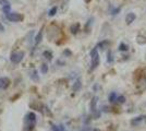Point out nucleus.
Returning <instances> with one entry per match:
<instances>
[{
    "label": "nucleus",
    "instance_id": "obj_1",
    "mask_svg": "<svg viewBox=\"0 0 146 131\" xmlns=\"http://www.w3.org/2000/svg\"><path fill=\"white\" fill-rule=\"evenodd\" d=\"M36 114L33 112H29L25 115V122H26V131H33L36 126Z\"/></svg>",
    "mask_w": 146,
    "mask_h": 131
},
{
    "label": "nucleus",
    "instance_id": "obj_2",
    "mask_svg": "<svg viewBox=\"0 0 146 131\" xmlns=\"http://www.w3.org/2000/svg\"><path fill=\"white\" fill-rule=\"evenodd\" d=\"M25 53L22 51V50H19V51H15V53H12L11 56H10V61L13 63V65H19L23 59H24Z\"/></svg>",
    "mask_w": 146,
    "mask_h": 131
},
{
    "label": "nucleus",
    "instance_id": "obj_3",
    "mask_svg": "<svg viewBox=\"0 0 146 131\" xmlns=\"http://www.w3.org/2000/svg\"><path fill=\"white\" fill-rule=\"evenodd\" d=\"M6 18L10 22L17 23V22H22L24 20V15L21 14V13H17V12H8L6 13Z\"/></svg>",
    "mask_w": 146,
    "mask_h": 131
},
{
    "label": "nucleus",
    "instance_id": "obj_4",
    "mask_svg": "<svg viewBox=\"0 0 146 131\" xmlns=\"http://www.w3.org/2000/svg\"><path fill=\"white\" fill-rule=\"evenodd\" d=\"M91 61H92V68L91 70H94L95 68H97V66L99 65V54L96 48H93L91 51Z\"/></svg>",
    "mask_w": 146,
    "mask_h": 131
},
{
    "label": "nucleus",
    "instance_id": "obj_5",
    "mask_svg": "<svg viewBox=\"0 0 146 131\" xmlns=\"http://www.w3.org/2000/svg\"><path fill=\"white\" fill-rule=\"evenodd\" d=\"M10 84H11V81L9 78H7V76L0 78V90H7L10 86Z\"/></svg>",
    "mask_w": 146,
    "mask_h": 131
},
{
    "label": "nucleus",
    "instance_id": "obj_6",
    "mask_svg": "<svg viewBox=\"0 0 146 131\" xmlns=\"http://www.w3.org/2000/svg\"><path fill=\"white\" fill-rule=\"evenodd\" d=\"M0 5L2 6V9H3L5 12H9V10H10V2L8 0H0Z\"/></svg>",
    "mask_w": 146,
    "mask_h": 131
},
{
    "label": "nucleus",
    "instance_id": "obj_7",
    "mask_svg": "<svg viewBox=\"0 0 146 131\" xmlns=\"http://www.w3.org/2000/svg\"><path fill=\"white\" fill-rule=\"evenodd\" d=\"M143 120H146V116H139V117L134 118L133 120H131V125H132V126H137L139 124H141Z\"/></svg>",
    "mask_w": 146,
    "mask_h": 131
},
{
    "label": "nucleus",
    "instance_id": "obj_8",
    "mask_svg": "<svg viewBox=\"0 0 146 131\" xmlns=\"http://www.w3.org/2000/svg\"><path fill=\"white\" fill-rule=\"evenodd\" d=\"M35 42H34V44H35V46H37L38 44L42 42V39H43V29L40 30V31L38 32V34H37L36 36H35Z\"/></svg>",
    "mask_w": 146,
    "mask_h": 131
},
{
    "label": "nucleus",
    "instance_id": "obj_9",
    "mask_svg": "<svg viewBox=\"0 0 146 131\" xmlns=\"http://www.w3.org/2000/svg\"><path fill=\"white\" fill-rule=\"evenodd\" d=\"M81 87H82V82H81V80L80 79H78L76 81L73 83V91L74 92H78V91H80L81 90Z\"/></svg>",
    "mask_w": 146,
    "mask_h": 131
},
{
    "label": "nucleus",
    "instance_id": "obj_10",
    "mask_svg": "<svg viewBox=\"0 0 146 131\" xmlns=\"http://www.w3.org/2000/svg\"><path fill=\"white\" fill-rule=\"evenodd\" d=\"M135 18H136V15H135L134 13H129L128 15L125 17V21H127V23H128V24H131L132 22H134Z\"/></svg>",
    "mask_w": 146,
    "mask_h": 131
},
{
    "label": "nucleus",
    "instance_id": "obj_11",
    "mask_svg": "<svg viewBox=\"0 0 146 131\" xmlns=\"http://www.w3.org/2000/svg\"><path fill=\"white\" fill-rule=\"evenodd\" d=\"M97 100H98L97 96H94V97H93V100H92V102H91L92 112H95V110H96V104H97Z\"/></svg>",
    "mask_w": 146,
    "mask_h": 131
},
{
    "label": "nucleus",
    "instance_id": "obj_12",
    "mask_svg": "<svg viewBox=\"0 0 146 131\" xmlns=\"http://www.w3.org/2000/svg\"><path fill=\"white\" fill-rule=\"evenodd\" d=\"M116 102L119 103V104H124V103L127 102V98H125V96H123V95H118L116 98Z\"/></svg>",
    "mask_w": 146,
    "mask_h": 131
},
{
    "label": "nucleus",
    "instance_id": "obj_13",
    "mask_svg": "<svg viewBox=\"0 0 146 131\" xmlns=\"http://www.w3.org/2000/svg\"><path fill=\"white\" fill-rule=\"evenodd\" d=\"M43 55L47 60H49V61H50V60H52V54H51L49 50H45V51L43 53Z\"/></svg>",
    "mask_w": 146,
    "mask_h": 131
},
{
    "label": "nucleus",
    "instance_id": "obj_14",
    "mask_svg": "<svg viewBox=\"0 0 146 131\" xmlns=\"http://www.w3.org/2000/svg\"><path fill=\"white\" fill-rule=\"evenodd\" d=\"M40 71H42L43 74H46L48 72V65L47 63H43L42 67H40Z\"/></svg>",
    "mask_w": 146,
    "mask_h": 131
},
{
    "label": "nucleus",
    "instance_id": "obj_15",
    "mask_svg": "<svg viewBox=\"0 0 146 131\" xmlns=\"http://www.w3.org/2000/svg\"><path fill=\"white\" fill-rule=\"evenodd\" d=\"M31 78H32V80H33V81H38V80H39V76H38V74H37L36 70H34V71L32 72Z\"/></svg>",
    "mask_w": 146,
    "mask_h": 131
},
{
    "label": "nucleus",
    "instance_id": "obj_16",
    "mask_svg": "<svg viewBox=\"0 0 146 131\" xmlns=\"http://www.w3.org/2000/svg\"><path fill=\"white\" fill-rule=\"evenodd\" d=\"M107 61H108V63H112V61H113V55H112L111 50H109L107 54Z\"/></svg>",
    "mask_w": 146,
    "mask_h": 131
},
{
    "label": "nucleus",
    "instance_id": "obj_17",
    "mask_svg": "<svg viewBox=\"0 0 146 131\" xmlns=\"http://www.w3.org/2000/svg\"><path fill=\"white\" fill-rule=\"evenodd\" d=\"M117 93L116 92H111L109 95V102H111V103H113V102H116V98H117Z\"/></svg>",
    "mask_w": 146,
    "mask_h": 131
},
{
    "label": "nucleus",
    "instance_id": "obj_18",
    "mask_svg": "<svg viewBox=\"0 0 146 131\" xmlns=\"http://www.w3.org/2000/svg\"><path fill=\"white\" fill-rule=\"evenodd\" d=\"M80 29V24H74L71 26V32H72V34H76L78 31H79Z\"/></svg>",
    "mask_w": 146,
    "mask_h": 131
},
{
    "label": "nucleus",
    "instance_id": "obj_19",
    "mask_svg": "<svg viewBox=\"0 0 146 131\" xmlns=\"http://www.w3.org/2000/svg\"><path fill=\"white\" fill-rule=\"evenodd\" d=\"M128 49H129L128 45H125L124 43L120 44V46H119V50H121V51H127Z\"/></svg>",
    "mask_w": 146,
    "mask_h": 131
},
{
    "label": "nucleus",
    "instance_id": "obj_20",
    "mask_svg": "<svg viewBox=\"0 0 146 131\" xmlns=\"http://www.w3.org/2000/svg\"><path fill=\"white\" fill-rule=\"evenodd\" d=\"M56 12H57V7H54V8L49 11V17H54L56 14Z\"/></svg>",
    "mask_w": 146,
    "mask_h": 131
},
{
    "label": "nucleus",
    "instance_id": "obj_21",
    "mask_svg": "<svg viewBox=\"0 0 146 131\" xmlns=\"http://www.w3.org/2000/svg\"><path fill=\"white\" fill-rule=\"evenodd\" d=\"M106 44H108V42H102V43H99L97 45V47H100L102 49H104V46L106 45Z\"/></svg>",
    "mask_w": 146,
    "mask_h": 131
},
{
    "label": "nucleus",
    "instance_id": "obj_22",
    "mask_svg": "<svg viewBox=\"0 0 146 131\" xmlns=\"http://www.w3.org/2000/svg\"><path fill=\"white\" fill-rule=\"evenodd\" d=\"M51 130L52 131H60L59 130V127H57V126L52 125V127H51Z\"/></svg>",
    "mask_w": 146,
    "mask_h": 131
},
{
    "label": "nucleus",
    "instance_id": "obj_23",
    "mask_svg": "<svg viewBox=\"0 0 146 131\" xmlns=\"http://www.w3.org/2000/svg\"><path fill=\"white\" fill-rule=\"evenodd\" d=\"M59 130L60 131H66V129H64V127L61 125V126H59Z\"/></svg>",
    "mask_w": 146,
    "mask_h": 131
},
{
    "label": "nucleus",
    "instance_id": "obj_24",
    "mask_svg": "<svg viewBox=\"0 0 146 131\" xmlns=\"http://www.w3.org/2000/svg\"><path fill=\"white\" fill-rule=\"evenodd\" d=\"M64 54H66V55H68V56H70V55H71V51H69V50H66V51H64Z\"/></svg>",
    "mask_w": 146,
    "mask_h": 131
},
{
    "label": "nucleus",
    "instance_id": "obj_25",
    "mask_svg": "<svg viewBox=\"0 0 146 131\" xmlns=\"http://www.w3.org/2000/svg\"><path fill=\"white\" fill-rule=\"evenodd\" d=\"M0 31H3V26H2V24H0Z\"/></svg>",
    "mask_w": 146,
    "mask_h": 131
}]
</instances>
